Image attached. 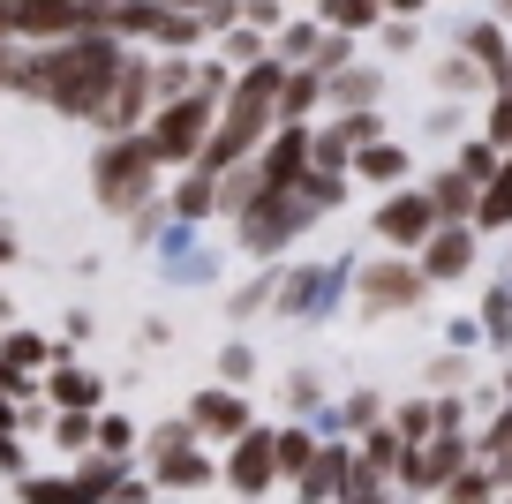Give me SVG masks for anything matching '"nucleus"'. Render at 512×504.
<instances>
[{
	"label": "nucleus",
	"mask_w": 512,
	"mask_h": 504,
	"mask_svg": "<svg viewBox=\"0 0 512 504\" xmlns=\"http://www.w3.org/2000/svg\"><path fill=\"white\" fill-rule=\"evenodd\" d=\"M128 53L136 46H121L113 31H83L68 46H46L38 53V106H53L61 121H98L121 68H128Z\"/></svg>",
	"instance_id": "obj_1"
},
{
	"label": "nucleus",
	"mask_w": 512,
	"mask_h": 504,
	"mask_svg": "<svg viewBox=\"0 0 512 504\" xmlns=\"http://www.w3.org/2000/svg\"><path fill=\"white\" fill-rule=\"evenodd\" d=\"M159 181H166V166L151 158L144 136H98V151H91V196H98V211L136 219V211H151L166 196Z\"/></svg>",
	"instance_id": "obj_2"
},
{
	"label": "nucleus",
	"mask_w": 512,
	"mask_h": 504,
	"mask_svg": "<svg viewBox=\"0 0 512 504\" xmlns=\"http://www.w3.org/2000/svg\"><path fill=\"white\" fill-rule=\"evenodd\" d=\"M354 294V316L362 324H384V316H415L422 301H430V271L415 264V256H362L347 279Z\"/></svg>",
	"instance_id": "obj_3"
},
{
	"label": "nucleus",
	"mask_w": 512,
	"mask_h": 504,
	"mask_svg": "<svg viewBox=\"0 0 512 504\" xmlns=\"http://www.w3.org/2000/svg\"><path fill=\"white\" fill-rule=\"evenodd\" d=\"M317 226V211L302 204V196H256L249 211L234 219V241L241 256H256V264H287V249Z\"/></svg>",
	"instance_id": "obj_4"
},
{
	"label": "nucleus",
	"mask_w": 512,
	"mask_h": 504,
	"mask_svg": "<svg viewBox=\"0 0 512 504\" xmlns=\"http://www.w3.org/2000/svg\"><path fill=\"white\" fill-rule=\"evenodd\" d=\"M211 128H219V106H211V98H174V106L151 113L144 143H151V158H159L166 174H189L196 158H204Z\"/></svg>",
	"instance_id": "obj_5"
},
{
	"label": "nucleus",
	"mask_w": 512,
	"mask_h": 504,
	"mask_svg": "<svg viewBox=\"0 0 512 504\" xmlns=\"http://www.w3.org/2000/svg\"><path fill=\"white\" fill-rule=\"evenodd\" d=\"M151 113H159V53L136 46L128 68H121V83H113V98H106V113H98L91 128L98 136H144Z\"/></svg>",
	"instance_id": "obj_6"
},
{
	"label": "nucleus",
	"mask_w": 512,
	"mask_h": 504,
	"mask_svg": "<svg viewBox=\"0 0 512 504\" xmlns=\"http://www.w3.org/2000/svg\"><path fill=\"white\" fill-rule=\"evenodd\" d=\"M219 482L234 489V504H264L287 474H279V429H264L256 422L241 444H226V459H219Z\"/></svg>",
	"instance_id": "obj_7"
},
{
	"label": "nucleus",
	"mask_w": 512,
	"mask_h": 504,
	"mask_svg": "<svg viewBox=\"0 0 512 504\" xmlns=\"http://www.w3.org/2000/svg\"><path fill=\"white\" fill-rule=\"evenodd\" d=\"M437 204H430V189H400V196H377V211H369V234L384 241V249H400V256H422L437 241Z\"/></svg>",
	"instance_id": "obj_8"
},
{
	"label": "nucleus",
	"mask_w": 512,
	"mask_h": 504,
	"mask_svg": "<svg viewBox=\"0 0 512 504\" xmlns=\"http://www.w3.org/2000/svg\"><path fill=\"white\" fill-rule=\"evenodd\" d=\"M347 279H354V264H294L287 279H279V316H287V324H324Z\"/></svg>",
	"instance_id": "obj_9"
},
{
	"label": "nucleus",
	"mask_w": 512,
	"mask_h": 504,
	"mask_svg": "<svg viewBox=\"0 0 512 504\" xmlns=\"http://www.w3.org/2000/svg\"><path fill=\"white\" fill-rule=\"evenodd\" d=\"M181 414H189V429H196L204 444H241V437L256 429L249 392H234V384H204V392H196Z\"/></svg>",
	"instance_id": "obj_10"
},
{
	"label": "nucleus",
	"mask_w": 512,
	"mask_h": 504,
	"mask_svg": "<svg viewBox=\"0 0 512 504\" xmlns=\"http://www.w3.org/2000/svg\"><path fill=\"white\" fill-rule=\"evenodd\" d=\"M309 166H317V128H279V136L256 151V174H264L272 196H302Z\"/></svg>",
	"instance_id": "obj_11"
},
{
	"label": "nucleus",
	"mask_w": 512,
	"mask_h": 504,
	"mask_svg": "<svg viewBox=\"0 0 512 504\" xmlns=\"http://www.w3.org/2000/svg\"><path fill=\"white\" fill-rule=\"evenodd\" d=\"M415 264L430 271V286H460V279H475V264H482V234L475 226H437V241Z\"/></svg>",
	"instance_id": "obj_12"
},
{
	"label": "nucleus",
	"mask_w": 512,
	"mask_h": 504,
	"mask_svg": "<svg viewBox=\"0 0 512 504\" xmlns=\"http://www.w3.org/2000/svg\"><path fill=\"white\" fill-rule=\"evenodd\" d=\"M460 53L482 68L490 98H497V91H512V31H505L497 16H475V23H467V31H460Z\"/></svg>",
	"instance_id": "obj_13"
},
{
	"label": "nucleus",
	"mask_w": 512,
	"mask_h": 504,
	"mask_svg": "<svg viewBox=\"0 0 512 504\" xmlns=\"http://www.w3.org/2000/svg\"><path fill=\"white\" fill-rule=\"evenodd\" d=\"M347 474H354V437H324V452L309 459V474L294 482V504H339Z\"/></svg>",
	"instance_id": "obj_14"
},
{
	"label": "nucleus",
	"mask_w": 512,
	"mask_h": 504,
	"mask_svg": "<svg viewBox=\"0 0 512 504\" xmlns=\"http://www.w3.org/2000/svg\"><path fill=\"white\" fill-rule=\"evenodd\" d=\"M354 181H362V189H377V196H400V189H415V151H407L400 136L369 143V151L354 158Z\"/></svg>",
	"instance_id": "obj_15"
},
{
	"label": "nucleus",
	"mask_w": 512,
	"mask_h": 504,
	"mask_svg": "<svg viewBox=\"0 0 512 504\" xmlns=\"http://www.w3.org/2000/svg\"><path fill=\"white\" fill-rule=\"evenodd\" d=\"M46 407L53 414H106V384H98L91 369L61 362V369H46Z\"/></svg>",
	"instance_id": "obj_16"
},
{
	"label": "nucleus",
	"mask_w": 512,
	"mask_h": 504,
	"mask_svg": "<svg viewBox=\"0 0 512 504\" xmlns=\"http://www.w3.org/2000/svg\"><path fill=\"white\" fill-rule=\"evenodd\" d=\"M422 189H430V204H437V219H445V226H475V211H482V189L460 174V166H437V174L422 181Z\"/></svg>",
	"instance_id": "obj_17"
},
{
	"label": "nucleus",
	"mask_w": 512,
	"mask_h": 504,
	"mask_svg": "<svg viewBox=\"0 0 512 504\" xmlns=\"http://www.w3.org/2000/svg\"><path fill=\"white\" fill-rule=\"evenodd\" d=\"M324 121V76L317 68H287L279 83V128H317Z\"/></svg>",
	"instance_id": "obj_18"
},
{
	"label": "nucleus",
	"mask_w": 512,
	"mask_h": 504,
	"mask_svg": "<svg viewBox=\"0 0 512 504\" xmlns=\"http://www.w3.org/2000/svg\"><path fill=\"white\" fill-rule=\"evenodd\" d=\"M166 211H174V226H204V219H219V181H211L204 166L174 174V189H166Z\"/></svg>",
	"instance_id": "obj_19"
},
{
	"label": "nucleus",
	"mask_w": 512,
	"mask_h": 504,
	"mask_svg": "<svg viewBox=\"0 0 512 504\" xmlns=\"http://www.w3.org/2000/svg\"><path fill=\"white\" fill-rule=\"evenodd\" d=\"M384 106V68H347L324 83V113H377Z\"/></svg>",
	"instance_id": "obj_20"
},
{
	"label": "nucleus",
	"mask_w": 512,
	"mask_h": 504,
	"mask_svg": "<svg viewBox=\"0 0 512 504\" xmlns=\"http://www.w3.org/2000/svg\"><path fill=\"white\" fill-rule=\"evenodd\" d=\"M309 16L324 23V31H339V38H369V31H384V0H317Z\"/></svg>",
	"instance_id": "obj_21"
},
{
	"label": "nucleus",
	"mask_w": 512,
	"mask_h": 504,
	"mask_svg": "<svg viewBox=\"0 0 512 504\" xmlns=\"http://www.w3.org/2000/svg\"><path fill=\"white\" fill-rule=\"evenodd\" d=\"M211 482H219V459H211L204 444H189V452H174L166 467H151V489H181V497H189V489H211Z\"/></svg>",
	"instance_id": "obj_22"
},
{
	"label": "nucleus",
	"mask_w": 512,
	"mask_h": 504,
	"mask_svg": "<svg viewBox=\"0 0 512 504\" xmlns=\"http://www.w3.org/2000/svg\"><path fill=\"white\" fill-rule=\"evenodd\" d=\"M68 474H76V489H83L91 504H113L128 482H136V474H128V459H106V452H83Z\"/></svg>",
	"instance_id": "obj_23"
},
{
	"label": "nucleus",
	"mask_w": 512,
	"mask_h": 504,
	"mask_svg": "<svg viewBox=\"0 0 512 504\" xmlns=\"http://www.w3.org/2000/svg\"><path fill=\"white\" fill-rule=\"evenodd\" d=\"M0 362L16 369V377H31V369H61L68 347H53V339H38V331H0Z\"/></svg>",
	"instance_id": "obj_24"
},
{
	"label": "nucleus",
	"mask_w": 512,
	"mask_h": 504,
	"mask_svg": "<svg viewBox=\"0 0 512 504\" xmlns=\"http://www.w3.org/2000/svg\"><path fill=\"white\" fill-rule=\"evenodd\" d=\"M475 467H490L497 482L512 489V407H497L490 422L475 429Z\"/></svg>",
	"instance_id": "obj_25"
},
{
	"label": "nucleus",
	"mask_w": 512,
	"mask_h": 504,
	"mask_svg": "<svg viewBox=\"0 0 512 504\" xmlns=\"http://www.w3.org/2000/svg\"><path fill=\"white\" fill-rule=\"evenodd\" d=\"M279 279H287V264H256V279H241L234 294H226V316H256V309H279Z\"/></svg>",
	"instance_id": "obj_26"
},
{
	"label": "nucleus",
	"mask_w": 512,
	"mask_h": 504,
	"mask_svg": "<svg viewBox=\"0 0 512 504\" xmlns=\"http://www.w3.org/2000/svg\"><path fill=\"white\" fill-rule=\"evenodd\" d=\"M324 38H332V31H324L317 16H294L287 31L272 38V61H279V68H309V61H317V46H324Z\"/></svg>",
	"instance_id": "obj_27"
},
{
	"label": "nucleus",
	"mask_w": 512,
	"mask_h": 504,
	"mask_svg": "<svg viewBox=\"0 0 512 504\" xmlns=\"http://www.w3.org/2000/svg\"><path fill=\"white\" fill-rule=\"evenodd\" d=\"M354 459L400 482V467H407V437H400V429H392V422H377V429H369V437H354Z\"/></svg>",
	"instance_id": "obj_28"
},
{
	"label": "nucleus",
	"mask_w": 512,
	"mask_h": 504,
	"mask_svg": "<svg viewBox=\"0 0 512 504\" xmlns=\"http://www.w3.org/2000/svg\"><path fill=\"white\" fill-rule=\"evenodd\" d=\"M159 23H166V0H121V8H113V38H121V46H151Z\"/></svg>",
	"instance_id": "obj_29"
},
{
	"label": "nucleus",
	"mask_w": 512,
	"mask_h": 504,
	"mask_svg": "<svg viewBox=\"0 0 512 504\" xmlns=\"http://www.w3.org/2000/svg\"><path fill=\"white\" fill-rule=\"evenodd\" d=\"M189 444H204V437L189 429V414H166V422H151V429H144V467H166V459L189 452Z\"/></svg>",
	"instance_id": "obj_30"
},
{
	"label": "nucleus",
	"mask_w": 512,
	"mask_h": 504,
	"mask_svg": "<svg viewBox=\"0 0 512 504\" xmlns=\"http://www.w3.org/2000/svg\"><path fill=\"white\" fill-rule=\"evenodd\" d=\"M0 98H38V46H0Z\"/></svg>",
	"instance_id": "obj_31"
},
{
	"label": "nucleus",
	"mask_w": 512,
	"mask_h": 504,
	"mask_svg": "<svg viewBox=\"0 0 512 504\" xmlns=\"http://www.w3.org/2000/svg\"><path fill=\"white\" fill-rule=\"evenodd\" d=\"M475 234L490 241V234H512V158L497 166V181L482 189V211H475Z\"/></svg>",
	"instance_id": "obj_32"
},
{
	"label": "nucleus",
	"mask_w": 512,
	"mask_h": 504,
	"mask_svg": "<svg viewBox=\"0 0 512 504\" xmlns=\"http://www.w3.org/2000/svg\"><path fill=\"white\" fill-rule=\"evenodd\" d=\"M430 83H437V91H445V98H490V83H482V68H475V61H467V53H460V46H452V53H445V61H437V68H430Z\"/></svg>",
	"instance_id": "obj_33"
},
{
	"label": "nucleus",
	"mask_w": 512,
	"mask_h": 504,
	"mask_svg": "<svg viewBox=\"0 0 512 504\" xmlns=\"http://www.w3.org/2000/svg\"><path fill=\"white\" fill-rule=\"evenodd\" d=\"M317 452H324V437H317L309 422H287V429H279V474H287V482H302Z\"/></svg>",
	"instance_id": "obj_34"
},
{
	"label": "nucleus",
	"mask_w": 512,
	"mask_h": 504,
	"mask_svg": "<svg viewBox=\"0 0 512 504\" xmlns=\"http://www.w3.org/2000/svg\"><path fill=\"white\" fill-rule=\"evenodd\" d=\"M256 196H272V189H264V174H256V158H249V166L219 174V219H241V211H249Z\"/></svg>",
	"instance_id": "obj_35"
},
{
	"label": "nucleus",
	"mask_w": 512,
	"mask_h": 504,
	"mask_svg": "<svg viewBox=\"0 0 512 504\" xmlns=\"http://www.w3.org/2000/svg\"><path fill=\"white\" fill-rule=\"evenodd\" d=\"M219 61L234 68V76H249V68H264V61H272V38L241 23V31H226V38H219Z\"/></svg>",
	"instance_id": "obj_36"
},
{
	"label": "nucleus",
	"mask_w": 512,
	"mask_h": 504,
	"mask_svg": "<svg viewBox=\"0 0 512 504\" xmlns=\"http://www.w3.org/2000/svg\"><path fill=\"white\" fill-rule=\"evenodd\" d=\"M452 166H460V174L475 181V189H490V181H497V166H505V151H497L490 136H460V151H452Z\"/></svg>",
	"instance_id": "obj_37"
},
{
	"label": "nucleus",
	"mask_w": 512,
	"mask_h": 504,
	"mask_svg": "<svg viewBox=\"0 0 512 504\" xmlns=\"http://www.w3.org/2000/svg\"><path fill=\"white\" fill-rule=\"evenodd\" d=\"M392 429H400V437H407V452H422V444H430L437 437V399H400V407H392Z\"/></svg>",
	"instance_id": "obj_38"
},
{
	"label": "nucleus",
	"mask_w": 512,
	"mask_h": 504,
	"mask_svg": "<svg viewBox=\"0 0 512 504\" xmlns=\"http://www.w3.org/2000/svg\"><path fill=\"white\" fill-rule=\"evenodd\" d=\"M347 196H354V174H324V166H309V181H302V204L317 211V219H324V211H339Z\"/></svg>",
	"instance_id": "obj_39"
},
{
	"label": "nucleus",
	"mask_w": 512,
	"mask_h": 504,
	"mask_svg": "<svg viewBox=\"0 0 512 504\" xmlns=\"http://www.w3.org/2000/svg\"><path fill=\"white\" fill-rule=\"evenodd\" d=\"M392 497H400V482L354 459V474H347V489H339V504H392Z\"/></svg>",
	"instance_id": "obj_40"
},
{
	"label": "nucleus",
	"mask_w": 512,
	"mask_h": 504,
	"mask_svg": "<svg viewBox=\"0 0 512 504\" xmlns=\"http://www.w3.org/2000/svg\"><path fill=\"white\" fill-rule=\"evenodd\" d=\"M16 497L23 504H91L76 489V474H31V482H16Z\"/></svg>",
	"instance_id": "obj_41"
},
{
	"label": "nucleus",
	"mask_w": 512,
	"mask_h": 504,
	"mask_svg": "<svg viewBox=\"0 0 512 504\" xmlns=\"http://www.w3.org/2000/svg\"><path fill=\"white\" fill-rule=\"evenodd\" d=\"M437 504H505V482H497L490 467H467V474H460V482H452Z\"/></svg>",
	"instance_id": "obj_42"
},
{
	"label": "nucleus",
	"mask_w": 512,
	"mask_h": 504,
	"mask_svg": "<svg viewBox=\"0 0 512 504\" xmlns=\"http://www.w3.org/2000/svg\"><path fill=\"white\" fill-rule=\"evenodd\" d=\"M377 422H392V407H384L377 392H347L339 399V429H354V437H369Z\"/></svg>",
	"instance_id": "obj_43"
},
{
	"label": "nucleus",
	"mask_w": 512,
	"mask_h": 504,
	"mask_svg": "<svg viewBox=\"0 0 512 504\" xmlns=\"http://www.w3.org/2000/svg\"><path fill=\"white\" fill-rule=\"evenodd\" d=\"M136 444H144V429L128 422V414H113V407L98 414V452H106V459H128Z\"/></svg>",
	"instance_id": "obj_44"
},
{
	"label": "nucleus",
	"mask_w": 512,
	"mask_h": 504,
	"mask_svg": "<svg viewBox=\"0 0 512 504\" xmlns=\"http://www.w3.org/2000/svg\"><path fill=\"white\" fill-rule=\"evenodd\" d=\"M53 444L61 452H98V414H53Z\"/></svg>",
	"instance_id": "obj_45"
},
{
	"label": "nucleus",
	"mask_w": 512,
	"mask_h": 504,
	"mask_svg": "<svg viewBox=\"0 0 512 504\" xmlns=\"http://www.w3.org/2000/svg\"><path fill=\"white\" fill-rule=\"evenodd\" d=\"M482 339L512 347V286H490V294H482Z\"/></svg>",
	"instance_id": "obj_46"
},
{
	"label": "nucleus",
	"mask_w": 512,
	"mask_h": 504,
	"mask_svg": "<svg viewBox=\"0 0 512 504\" xmlns=\"http://www.w3.org/2000/svg\"><path fill=\"white\" fill-rule=\"evenodd\" d=\"M475 136H490V143H497V151H505V158H512V91H497V98H482V128H475Z\"/></svg>",
	"instance_id": "obj_47"
},
{
	"label": "nucleus",
	"mask_w": 512,
	"mask_h": 504,
	"mask_svg": "<svg viewBox=\"0 0 512 504\" xmlns=\"http://www.w3.org/2000/svg\"><path fill=\"white\" fill-rule=\"evenodd\" d=\"M249 377H256V354H249V339H226V347H219V384L249 392Z\"/></svg>",
	"instance_id": "obj_48"
},
{
	"label": "nucleus",
	"mask_w": 512,
	"mask_h": 504,
	"mask_svg": "<svg viewBox=\"0 0 512 504\" xmlns=\"http://www.w3.org/2000/svg\"><path fill=\"white\" fill-rule=\"evenodd\" d=\"M460 384H475V369H467V354H460V347H445V354L430 362V392L445 399V392H460Z\"/></svg>",
	"instance_id": "obj_49"
},
{
	"label": "nucleus",
	"mask_w": 512,
	"mask_h": 504,
	"mask_svg": "<svg viewBox=\"0 0 512 504\" xmlns=\"http://www.w3.org/2000/svg\"><path fill=\"white\" fill-rule=\"evenodd\" d=\"M309 68H317L324 83H332V76H347V68H362V61H354V38H339V31H332V38L317 46V61H309Z\"/></svg>",
	"instance_id": "obj_50"
},
{
	"label": "nucleus",
	"mask_w": 512,
	"mask_h": 504,
	"mask_svg": "<svg viewBox=\"0 0 512 504\" xmlns=\"http://www.w3.org/2000/svg\"><path fill=\"white\" fill-rule=\"evenodd\" d=\"M287 407H294V414H317V407H324V392H317V377H309V369H294V377H287Z\"/></svg>",
	"instance_id": "obj_51"
},
{
	"label": "nucleus",
	"mask_w": 512,
	"mask_h": 504,
	"mask_svg": "<svg viewBox=\"0 0 512 504\" xmlns=\"http://www.w3.org/2000/svg\"><path fill=\"white\" fill-rule=\"evenodd\" d=\"M204 31H211V46H219L226 31H241V0H211V8H204Z\"/></svg>",
	"instance_id": "obj_52"
},
{
	"label": "nucleus",
	"mask_w": 512,
	"mask_h": 504,
	"mask_svg": "<svg viewBox=\"0 0 512 504\" xmlns=\"http://www.w3.org/2000/svg\"><path fill=\"white\" fill-rule=\"evenodd\" d=\"M377 38H384V53H415L422 46V23H384Z\"/></svg>",
	"instance_id": "obj_53"
},
{
	"label": "nucleus",
	"mask_w": 512,
	"mask_h": 504,
	"mask_svg": "<svg viewBox=\"0 0 512 504\" xmlns=\"http://www.w3.org/2000/svg\"><path fill=\"white\" fill-rule=\"evenodd\" d=\"M0 474H16V482H31V459H23V437H0Z\"/></svg>",
	"instance_id": "obj_54"
},
{
	"label": "nucleus",
	"mask_w": 512,
	"mask_h": 504,
	"mask_svg": "<svg viewBox=\"0 0 512 504\" xmlns=\"http://www.w3.org/2000/svg\"><path fill=\"white\" fill-rule=\"evenodd\" d=\"M384 16H392V23H422V16H430V0H384Z\"/></svg>",
	"instance_id": "obj_55"
},
{
	"label": "nucleus",
	"mask_w": 512,
	"mask_h": 504,
	"mask_svg": "<svg viewBox=\"0 0 512 504\" xmlns=\"http://www.w3.org/2000/svg\"><path fill=\"white\" fill-rule=\"evenodd\" d=\"M0 46H16V0H0Z\"/></svg>",
	"instance_id": "obj_56"
},
{
	"label": "nucleus",
	"mask_w": 512,
	"mask_h": 504,
	"mask_svg": "<svg viewBox=\"0 0 512 504\" xmlns=\"http://www.w3.org/2000/svg\"><path fill=\"white\" fill-rule=\"evenodd\" d=\"M166 8H174V16H204L211 0H166Z\"/></svg>",
	"instance_id": "obj_57"
},
{
	"label": "nucleus",
	"mask_w": 512,
	"mask_h": 504,
	"mask_svg": "<svg viewBox=\"0 0 512 504\" xmlns=\"http://www.w3.org/2000/svg\"><path fill=\"white\" fill-rule=\"evenodd\" d=\"M490 16H497V23H505V31H512V0H490Z\"/></svg>",
	"instance_id": "obj_58"
},
{
	"label": "nucleus",
	"mask_w": 512,
	"mask_h": 504,
	"mask_svg": "<svg viewBox=\"0 0 512 504\" xmlns=\"http://www.w3.org/2000/svg\"><path fill=\"white\" fill-rule=\"evenodd\" d=\"M294 8H317V0H294Z\"/></svg>",
	"instance_id": "obj_59"
},
{
	"label": "nucleus",
	"mask_w": 512,
	"mask_h": 504,
	"mask_svg": "<svg viewBox=\"0 0 512 504\" xmlns=\"http://www.w3.org/2000/svg\"><path fill=\"white\" fill-rule=\"evenodd\" d=\"M106 8H121V0H106Z\"/></svg>",
	"instance_id": "obj_60"
}]
</instances>
